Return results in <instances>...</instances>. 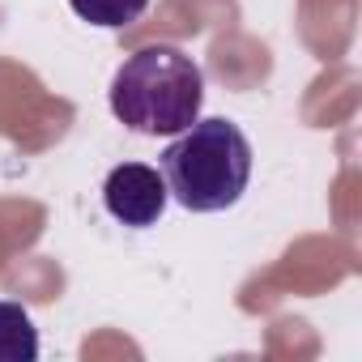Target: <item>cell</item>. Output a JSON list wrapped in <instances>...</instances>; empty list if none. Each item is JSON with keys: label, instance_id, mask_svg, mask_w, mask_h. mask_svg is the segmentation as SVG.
<instances>
[{"label": "cell", "instance_id": "cell-1", "mask_svg": "<svg viewBox=\"0 0 362 362\" xmlns=\"http://www.w3.org/2000/svg\"><path fill=\"white\" fill-rule=\"evenodd\" d=\"M111 115L136 136H179L201 119L205 73L175 43H153L132 52L107 90Z\"/></svg>", "mask_w": 362, "mask_h": 362}, {"label": "cell", "instance_id": "cell-2", "mask_svg": "<svg viewBox=\"0 0 362 362\" xmlns=\"http://www.w3.org/2000/svg\"><path fill=\"white\" fill-rule=\"evenodd\" d=\"M158 170L166 179L170 201H179L188 214H222L247 192L252 141L235 119L209 115L188 124L162 149Z\"/></svg>", "mask_w": 362, "mask_h": 362}, {"label": "cell", "instance_id": "cell-5", "mask_svg": "<svg viewBox=\"0 0 362 362\" xmlns=\"http://www.w3.org/2000/svg\"><path fill=\"white\" fill-rule=\"evenodd\" d=\"M73 13L90 26H103V30H124L132 22L145 18L149 0H69Z\"/></svg>", "mask_w": 362, "mask_h": 362}, {"label": "cell", "instance_id": "cell-4", "mask_svg": "<svg viewBox=\"0 0 362 362\" xmlns=\"http://www.w3.org/2000/svg\"><path fill=\"white\" fill-rule=\"evenodd\" d=\"M39 358V328L22 303L0 298V362H35Z\"/></svg>", "mask_w": 362, "mask_h": 362}, {"label": "cell", "instance_id": "cell-3", "mask_svg": "<svg viewBox=\"0 0 362 362\" xmlns=\"http://www.w3.org/2000/svg\"><path fill=\"white\" fill-rule=\"evenodd\" d=\"M166 179L158 166L149 162H119L111 175H107V184H103V205L107 214L119 222V226H132V230H145L153 226L162 214H166Z\"/></svg>", "mask_w": 362, "mask_h": 362}]
</instances>
